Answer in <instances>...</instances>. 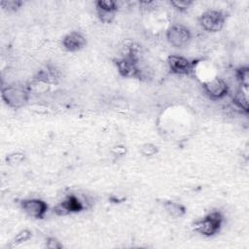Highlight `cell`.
<instances>
[{"mask_svg":"<svg viewBox=\"0 0 249 249\" xmlns=\"http://www.w3.org/2000/svg\"><path fill=\"white\" fill-rule=\"evenodd\" d=\"M30 91L27 86L20 84H10L2 88L1 97L4 103L14 109L25 106L29 100Z\"/></svg>","mask_w":249,"mask_h":249,"instance_id":"obj_1","label":"cell"},{"mask_svg":"<svg viewBox=\"0 0 249 249\" xmlns=\"http://www.w3.org/2000/svg\"><path fill=\"white\" fill-rule=\"evenodd\" d=\"M95 8L98 18L104 23H109L113 20L119 7L116 1L113 0H97Z\"/></svg>","mask_w":249,"mask_h":249,"instance_id":"obj_10","label":"cell"},{"mask_svg":"<svg viewBox=\"0 0 249 249\" xmlns=\"http://www.w3.org/2000/svg\"><path fill=\"white\" fill-rule=\"evenodd\" d=\"M202 88L205 94L212 100H220L229 93V86L225 80L220 77H215L202 83Z\"/></svg>","mask_w":249,"mask_h":249,"instance_id":"obj_7","label":"cell"},{"mask_svg":"<svg viewBox=\"0 0 249 249\" xmlns=\"http://www.w3.org/2000/svg\"><path fill=\"white\" fill-rule=\"evenodd\" d=\"M20 208L29 217L43 219L48 211V204L40 198H25L20 201Z\"/></svg>","mask_w":249,"mask_h":249,"instance_id":"obj_8","label":"cell"},{"mask_svg":"<svg viewBox=\"0 0 249 249\" xmlns=\"http://www.w3.org/2000/svg\"><path fill=\"white\" fill-rule=\"evenodd\" d=\"M169 4L177 11L179 12H184L188 10L193 4L194 1L192 0H170Z\"/></svg>","mask_w":249,"mask_h":249,"instance_id":"obj_19","label":"cell"},{"mask_svg":"<svg viewBox=\"0 0 249 249\" xmlns=\"http://www.w3.org/2000/svg\"><path fill=\"white\" fill-rule=\"evenodd\" d=\"M25 160V156L24 154L22 153H12V154H9L6 156V162L7 164L9 165H12V166H15V165H18L20 164L23 160Z\"/></svg>","mask_w":249,"mask_h":249,"instance_id":"obj_17","label":"cell"},{"mask_svg":"<svg viewBox=\"0 0 249 249\" xmlns=\"http://www.w3.org/2000/svg\"><path fill=\"white\" fill-rule=\"evenodd\" d=\"M232 103L236 108H238L244 114H248V91L242 89H238L232 95Z\"/></svg>","mask_w":249,"mask_h":249,"instance_id":"obj_12","label":"cell"},{"mask_svg":"<svg viewBox=\"0 0 249 249\" xmlns=\"http://www.w3.org/2000/svg\"><path fill=\"white\" fill-rule=\"evenodd\" d=\"M1 7L3 10L8 12H17L23 5V1L20 0H8L1 1Z\"/></svg>","mask_w":249,"mask_h":249,"instance_id":"obj_16","label":"cell"},{"mask_svg":"<svg viewBox=\"0 0 249 249\" xmlns=\"http://www.w3.org/2000/svg\"><path fill=\"white\" fill-rule=\"evenodd\" d=\"M140 153L147 158H152L159 153V148L153 143H145L140 148Z\"/></svg>","mask_w":249,"mask_h":249,"instance_id":"obj_18","label":"cell"},{"mask_svg":"<svg viewBox=\"0 0 249 249\" xmlns=\"http://www.w3.org/2000/svg\"><path fill=\"white\" fill-rule=\"evenodd\" d=\"M85 208L84 203L75 195L67 196L61 202L53 207V212L57 216H65L71 213H78Z\"/></svg>","mask_w":249,"mask_h":249,"instance_id":"obj_9","label":"cell"},{"mask_svg":"<svg viewBox=\"0 0 249 249\" xmlns=\"http://www.w3.org/2000/svg\"><path fill=\"white\" fill-rule=\"evenodd\" d=\"M31 237H32V231L30 230H27V229L21 230L19 232H18V234L15 236L14 240L12 241V247L19 245L23 242H26Z\"/></svg>","mask_w":249,"mask_h":249,"instance_id":"obj_15","label":"cell"},{"mask_svg":"<svg viewBox=\"0 0 249 249\" xmlns=\"http://www.w3.org/2000/svg\"><path fill=\"white\" fill-rule=\"evenodd\" d=\"M87 45L86 37L79 31H71L62 38V47L67 52H78Z\"/></svg>","mask_w":249,"mask_h":249,"instance_id":"obj_11","label":"cell"},{"mask_svg":"<svg viewBox=\"0 0 249 249\" xmlns=\"http://www.w3.org/2000/svg\"><path fill=\"white\" fill-rule=\"evenodd\" d=\"M45 245L49 249H61L63 247L60 241H58L55 237H48L45 242Z\"/></svg>","mask_w":249,"mask_h":249,"instance_id":"obj_20","label":"cell"},{"mask_svg":"<svg viewBox=\"0 0 249 249\" xmlns=\"http://www.w3.org/2000/svg\"><path fill=\"white\" fill-rule=\"evenodd\" d=\"M126 153V148L124 146H122V145H118V146H115L113 147L112 149V154L116 157H122V156H124Z\"/></svg>","mask_w":249,"mask_h":249,"instance_id":"obj_21","label":"cell"},{"mask_svg":"<svg viewBox=\"0 0 249 249\" xmlns=\"http://www.w3.org/2000/svg\"><path fill=\"white\" fill-rule=\"evenodd\" d=\"M119 74L124 78H141V69L138 64V57L129 53L114 59Z\"/></svg>","mask_w":249,"mask_h":249,"instance_id":"obj_4","label":"cell"},{"mask_svg":"<svg viewBox=\"0 0 249 249\" xmlns=\"http://www.w3.org/2000/svg\"><path fill=\"white\" fill-rule=\"evenodd\" d=\"M224 222V217L219 211H211L203 218L196 221L193 224V230L201 235L210 237L217 234Z\"/></svg>","mask_w":249,"mask_h":249,"instance_id":"obj_2","label":"cell"},{"mask_svg":"<svg viewBox=\"0 0 249 249\" xmlns=\"http://www.w3.org/2000/svg\"><path fill=\"white\" fill-rule=\"evenodd\" d=\"M196 60L190 59L185 56L171 54L167 57V65L169 71L176 75H190L195 70Z\"/></svg>","mask_w":249,"mask_h":249,"instance_id":"obj_6","label":"cell"},{"mask_svg":"<svg viewBox=\"0 0 249 249\" xmlns=\"http://www.w3.org/2000/svg\"><path fill=\"white\" fill-rule=\"evenodd\" d=\"M165 212L172 218H180L186 214V207L178 202L172 200H166L163 203Z\"/></svg>","mask_w":249,"mask_h":249,"instance_id":"obj_13","label":"cell"},{"mask_svg":"<svg viewBox=\"0 0 249 249\" xmlns=\"http://www.w3.org/2000/svg\"><path fill=\"white\" fill-rule=\"evenodd\" d=\"M228 18V13L222 10H207L198 18L199 25L207 32L215 33L223 29Z\"/></svg>","mask_w":249,"mask_h":249,"instance_id":"obj_3","label":"cell"},{"mask_svg":"<svg viewBox=\"0 0 249 249\" xmlns=\"http://www.w3.org/2000/svg\"><path fill=\"white\" fill-rule=\"evenodd\" d=\"M235 77L240 86V89L248 91L249 86V68L247 66H240L235 70Z\"/></svg>","mask_w":249,"mask_h":249,"instance_id":"obj_14","label":"cell"},{"mask_svg":"<svg viewBox=\"0 0 249 249\" xmlns=\"http://www.w3.org/2000/svg\"><path fill=\"white\" fill-rule=\"evenodd\" d=\"M166 40L174 48L182 49L190 44L192 33L191 30L183 24H172L166 30Z\"/></svg>","mask_w":249,"mask_h":249,"instance_id":"obj_5","label":"cell"}]
</instances>
